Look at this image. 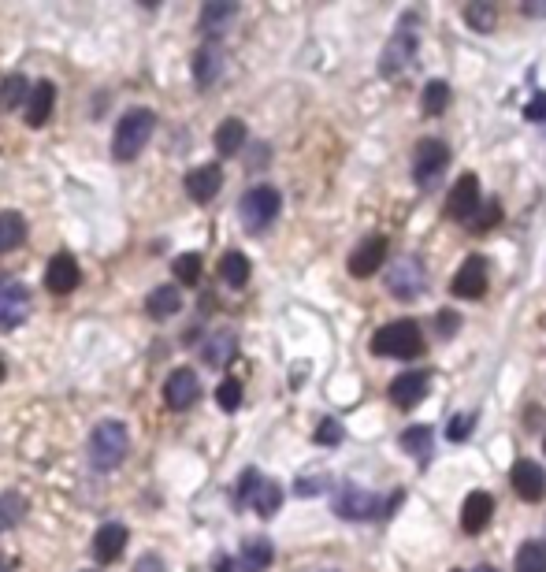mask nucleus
Instances as JSON below:
<instances>
[{
    "instance_id": "obj_1",
    "label": "nucleus",
    "mask_w": 546,
    "mask_h": 572,
    "mask_svg": "<svg viewBox=\"0 0 546 572\" xmlns=\"http://www.w3.org/2000/svg\"><path fill=\"white\" fill-rule=\"evenodd\" d=\"M156 130V116L149 108H130L127 116L116 123V138H112V156L116 160H134L142 153Z\"/></svg>"
},
{
    "instance_id": "obj_2",
    "label": "nucleus",
    "mask_w": 546,
    "mask_h": 572,
    "mask_svg": "<svg viewBox=\"0 0 546 572\" xmlns=\"http://www.w3.org/2000/svg\"><path fill=\"white\" fill-rule=\"evenodd\" d=\"M420 350H424V335H420V324H413V320H394V324L379 327L372 335V353L376 357L405 361V357H416Z\"/></svg>"
},
{
    "instance_id": "obj_3",
    "label": "nucleus",
    "mask_w": 546,
    "mask_h": 572,
    "mask_svg": "<svg viewBox=\"0 0 546 572\" xmlns=\"http://www.w3.org/2000/svg\"><path fill=\"white\" fill-rule=\"evenodd\" d=\"M279 208H283V197H279L275 186H253V190H246L242 201H238V220H242V227H246L249 234H260L275 223Z\"/></svg>"
},
{
    "instance_id": "obj_4",
    "label": "nucleus",
    "mask_w": 546,
    "mask_h": 572,
    "mask_svg": "<svg viewBox=\"0 0 546 572\" xmlns=\"http://www.w3.org/2000/svg\"><path fill=\"white\" fill-rule=\"evenodd\" d=\"M127 446H130L127 424H119V420H104V424H97V428H93V435H90L93 468H101V472L116 468L119 461L127 457Z\"/></svg>"
},
{
    "instance_id": "obj_5",
    "label": "nucleus",
    "mask_w": 546,
    "mask_h": 572,
    "mask_svg": "<svg viewBox=\"0 0 546 572\" xmlns=\"http://www.w3.org/2000/svg\"><path fill=\"white\" fill-rule=\"evenodd\" d=\"M424 286H428V272H424V264H420L416 257L394 260V264L387 268V290L398 301L420 298V294H424Z\"/></svg>"
},
{
    "instance_id": "obj_6",
    "label": "nucleus",
    "mask_w": 546,
    "mask_h": 572,
    "mask_svg": "<svg viewBox=\"0 0 546 572\" xmlns=\"http://www.w3.org/2000/svg\"><path fill=\"white\" fill-rule=\"evenodd\" d=\"M446 164H450V149H446V142H435V138L420 142V145H416V156H413L416 186H420V190H431V186H435V179L446 171Z\"/></svg>"
},
{
    "instance_id": "obj_7",
    "label": "nucleus",
    "mask_w": 546,
    "mask_h": 572,
    "mask_svg": "<svg viewBox=\"0 0 546 572\" xmlns=\"http://www.w3.org/2000/svg\"><path fill=\"white\" fill-rule=\"evenodd\" d=\"M30 316V290L15 279H0V331H15Z\"/></svg>"
},
{
    "instance_id": "obj_8",
    "label": "nucleus",
    "mask_w": 546,
    "mask_h": 572,
    "mask_svg": "<svg viewBox=\"0 0 546 572\" xmlns=\"http://www.w3.org/2000/svg\"><path fill=\"white\" fill-rule=\"evenodd\" d=\"M476 208H480V179L468 171V175H461V179L454 182V190L446 197V216L457 223H465L476 216Z\"/></svg>"
},
{
    "instance_id": "obj_9",
    "label": "nucleus",
    "mask_w": 546,
    "mask_h": 572,
    "mask_svg": "<svg viewBox=\"0 0 546 572\" xmlns=\"http://www.w3.org/2000/svg\"><path fill=\"white\" fill-rule=\"evenodd\" d=\"M335 513L342 520H368V517H376L379 513V498L376 494H368L361 491V487H353V483H346L342 491L335 494Z\"/></svg>"
},
{
    "instance_id": "obj_10",
    "label": "nucleus",
    "mask_w": 546,
    "mask_h": 572,
    "mask_svg": "<svg viewBox=\"0 0 546 572\" xmlns=\"http://www.w3.org/2000/svg\"><path fill=\"white\" fill-rule=\"evenodd\" d=\"M416 64V34L413 30H398L394 38H390V45L383 49V75L394 78V75H402V71H409V67Z\"/></svg>"
},
{
    "instance_id": "obj_11",
    "label": "nucleus",
    "mask_w": 546,
    "mask_h": 572,
    "mask_svg": "<svg viewBox=\"0 0 546 572\" xmlns=\"http://www.w3.org/2000/svg\"><path fill=\"white\" fill-rule=\"evenodd\" d=\"M197 398H201V379H197V372L175 368L168 376V383H164V402H168L175 413H182V409H190Z\"/></svg>"
},
{
    "instance_id": "obj_12",
    "label": "nucleus",
    "mask_w": 546,
    "mask_h": 572,
    "mask_svg": "<svg viewBox=\"0 0 546 572\" xmlns=\"http://www.w3.org/2000/svg\"><path fill=\"white\" fill-rule=\"evenodd\" d=\"M450 290H454V298H465V301L483 298V294H487V260H483V257H468L465 264L457 268Z\"/></svg>"
},
{
    "instance_id": "obj_13",
    "label": "nucleus",
    "mask_w": 546,
    "mask_h": 572,
    "mask_svg": "<svg viewBox=\"0 0 546 572\" xmlns=\"http://www.w3.org/2000/svg\"><path fill=\"white\" fill-rule=\"evenodd\" d=\"M383 260H387V238L383 234H368L361 246L350 253V275L368 279L376 268H383Z\"/></svg>"
},
{
    "instance_id": "obj_14",
    "label": "nucleus",
    "mask_w": 546,
    "mask_h": 572,
    "mask_svg": "<svg viewBox=\"0 0 546 572\" xmlns=\"http://www.w3.org/2000/svg\"><path fill=\"white\" fill-rule=\"evenodd\" d=\"M428 383H431V372H405L390 383V402L398 405V409H413V405L424 402V394H428Z\"/></svg>"
},
{
    "instance_id": "obj_15",
    "label": "nucleus",
    "mask_w": 546,
    "mask_h": 572,
    "mask_svg": "<svg viewBox=\"0 0 546 572\" xmlns=\"http://www.w3.org/2000/svg\"><path fill=\"white\" fill-rule=\"evenodd\" d=\"M78 279H82V272H78V260L71 253H56L49 260V268H45V286H49L52 294H71L78 286Z\"/></svg>"
},
{
    "instance_id": "obj_16",
    "label": "nucleus",
    "mask_w": 546,
    "mask_h": 572,
    "mask_svg": "<svg viewBox=\"0 0 546 572\" xmlns=\"http://www.w3.org/2000/svg\"><path fill=\"white\" fill-rule=\"evenodd\" d=\"M52 104H56V86H52L49 78L34 82L30 93H26V123L30 127H45L52 116Z\"/></svg>"
},
{
    "instance_id": "obj_17",
    "label": "nucleus",
    "mask_w": 546,
    "mask_h": 572,
    "mask_svg": "<svg viewBox=\"0 0 546 572\" xmlns=\"http://www.w3.org/2000/svg\"><path fill=\"white\" fill-rule=\"evenodd\" d=\"M494 517V498L487 491H472L465 498V506H461V528H465L468 535L483 532L487 524H491Z\"/></svg>"
},
{
    "instance_id": "obj_18",
    "label": "nucleus",
    "mask_w": 546,
    "mask_h": 572,
    "mask_svg": "<svg viewBox=\"0 0 546 572\" xmlns=\"http://www.w3.org/2000/svg\"><path fill=\"white\" fill-rule=\"evenodd\" d=\"M220 75H223V49L216 41H208V45H201L194 56V82L201 90H208V86L220 82Z\"/></svg>"
},
{
    "instance_id": "obj_19",
    "label": "nucleus",
    "mask_w": 546,
    "mask_h": 572,
    "mask_svg": "<svg viewBox=\"0 0 546 572\" xmlns=\"http://www.w3.org/2000/svg\"><path fill=\"white\" fill-rule=\"evenodd\" d=\"M220 186H223V171L216 164H201V168H194L186 175V194L194 197V201H201V205L220 194Z\"/></svg>"
},
{
    "instance_id": "obj_20",
    "label": "nucleus",
    "mask_w": 546,
    "mask_h": 572,
    "mask_svg": "<svg viewBox=\"0 0 546 572\" xmlns=\"http://www.w3.org/2000/svg\"><path fill=\"white\" fill-rule=\"evenodd\" d=\"M513 491H517L520 498H528V502H539L546 494L543 468L535 465V461H517V465H513Z\"/></svg>"
},
{
    "instance_id": "obj_21",
    "label": "nucleus",
    "mask_w": 546,
    "mask_h": 572,
    "mask_svg": "<svg viewBox=\"0 0 546 572\" xmlns=\"http://www.w3.org/2000/svg\"><path fill=\"white\" fill-rule=\"evenodd\" d=\"M123 546H127V528L123 524H101L97 535H93V558L108 565V561H116L123 554Z\"/></svg>"
},
{
    "instance_id": "obj_22",
    "label": "nucleus",
    "mask_w": 546,
    "mask_h": 572,
    "mask_svg": "<svg viewBox=\"0 0 546 572\" xmlns=\"http://www.w3.org/2000/svg\"><path fill=\"white\" fill-rule=\"evenodd\" d=\"M275 561V550L264 535H249L242 550H238V569L242 572H268V565Z\"/></svg>"
},
{
    "instance_id": "obj_23",
    "label": "nucleus",
    "mask_w": 546,
    "mask_h": 572,
    "mask_svg": "<svg viewBox=\"0 0 546 572\" xmlns=\"http://www.w3.org/2000/svg\"><path fill=\"white\" fill-rule=\"evenodd\" d=\"M234 15H238V4H231V0H212V4L201 8V30L216 38V34H223V30L234 23Z\"/></svg>"
},
{
    "instance_id": "obj_24",
    "label": "nucleus",
    "mask_w": 546,
    "mask_h": 572,
    "mask_svg": "<svg viewBox=\"0 0 546 572\" xmlns=\"http://www.w3.org/2000/svg\"><path fill=\"white\" fill-rule=\"evenodd\" d=\"M145 309H149L153 320H168V316H175V312L182 309L179 286H156L153 294H149V301H145Z\"/></svg>"
},
{
    "instance_id": "obj_25",
    "label": "nucleus",
    "mask_w": 546,
    "mask_h": 572,
    "mask_svg": "<svg viewBox=\"0 0 546 572\" xmlns=\"http://www.w3.org/2000/svg\"><path fill=\"white\" fill-rule=\"evenodd\" d=\"M249 506L257 509L260 517H275L279 506H283V487H279L275 480H264V476H260L257 491L249 494Z\"/></svg>"
},
{
    "instance_id": "obj_26",
    "label": "nucleus",
    "mask_w": 546,
    "mask_h": 572,
    "mask_svg": "<svg viewBox=\"0 0 546 572\" xmlns=\"http://www.w3.org/2000/svg\"><path fill=\"white\" fill-rule=\"evenodd\" d=\"M242 145H246V123L242 119H223L220 127H216V149H220V156H238Z\"/></svg>"
},
{
    "instance_id": "obj_27",
    "label": "nucleus",
    "mask_w": 546,
    "mask_h": 572,
    "mask_svg": "<svg viewBox=\"0 0 546 572\" xmlns=\"http://www.w3.org/2000/svg\"><path fill=\"white\" fill-rule=\"evenodd\" d=\"M26 513H30V506H26V498L19 491L0 494V532H12V528H19V524L26 520Z\"/></svg>"
},
{
    "instance_id": "obj_28",
    "label": "nucleus",
    "mask_w": 546,
    "mask_h": 572,
    "mask_svg": "<svg viewBox=\"0 0 546 572\" xmlns=\"http://www.w3.org/2000/svg\"><path fill=\"white\" fill-rule=\"evenodd\" d=\"M398 442H402L405 454H413L416 461L424 465V461H428V454H431V446H435V431L424 428V424H416V428H405Z\"/></svg>"
},
{
    "instance_id": "obj_29",
    "label": "nucleus",
    "mask_w": 546,
    "mask_h": 572,
    "mask_svg": "<svg viewBox=\"0 0 546 572\" xmlns=\"http://www.w3.org/2000/svg\"><path fill=\"white\" fill-rule=\"evenodd\" d=\"M26 242V220L19 212H0V253H12Z\"/></svg>"
},
{
    "instance_id": "obj_30",
    "label": "nucleus",
    "mask_w": 546,
    "mask_h": 572,
    "mask_svg": "<svg viewBox=\"0 0 546 572\" xmlns=\"http://www.w3.org/2000/svg\"><path fill=\"white\" fill-rule=\"evenodd\" d=\"M220 275H223V283L234 286V290H238V286H246L249 283V257H246V253H238V249L223 253Z\"/></svg>"
},
{
    "instance_id": "obj_31",
    "label": "nucleus",
    "mask_w": 546,
    "mask_h": 572,
    "mask_svg": "<svg viewBox=\"0 0 546 572\" xmlns=\"http://www.w3.org/2000/svg\"><path fill=\"white\" fill-rule=\"evenodd\" d=\"M465 23L480 34H491L494 23H498V8L491 0H472V4H465Z\"/></svg>"
},
{
    "instance_id": "obj_32",
    "label": "nucleus",
    "mask_w": 546,
    "mask_h": 572,
    "mask_svg": "<svg viewBox=\"0 0 546 572\" xmlns=\"http://www.w3.org/2000/svg\"><path fill=\"white\" fill-rule=\"evenodd\" d=\"M234 350H238V342H234L231 331H220V335H212L208 338V346H205V364H212V368H223V364L231 361Z\"/></svg>"
},
{
    "instance_id": "obj_33",
    "label": "nucleus",
    "mask_w": 546,
    "mask_h": 572,
    "mask_svg": "<svg viewBox=\"0 0 546 572\" xmlns=\"http://www.w3.org/2000/svg\"><path fill=\"white\" fill-rule=\"evenodd\" d=\"M446 104H450V86L446 82H428L424 86V93H420V108H424V116H439V112H446Z\"/></svg>"
},
{
    "instance_id": "obj_34",
    "label": "nucleus",
    "mask_w": 546,
    "mask_h": 572,
    "mask_svg": "<svg viewBox=\"0 0 546 572\" xmlns=\"http://www.w3.org/2000/svg\"><path fill=\"white\" fill-rule=\"evenodd\" d=\"M26 93H30V82H26L23 75H8L4 82H0V104H4L8 112L26 101Z\"/></svg>"
},
{
    "instance_id": "obj_35",
    "label": "nucleus",
    "mask_w": 546,
    "mask_h": 572,
    "mask_svg": "<svg viewBox=\"0 0 546 572\" xmlns=\"http://www.w3.org/2000/svg\"><path fill=\"white\" fill-rule=\"evenodd\" d=\"M517 572H546V546L524 543L517 550Z\"/></svg>"
},
{
    "instance_id": "obj_36",
    "label": "nucleus",
    "mask_w": 546,
    "mask_h": 572,
    "mask_svg": "<svg viewBox=\"0 0 546 572\" xmlns=\"http://www.w3.org/2000/svg\"><path fill=\"white\" fill-rule=\"evenodd\" d=\"M175 275H179L182 286H194L197 279H201V257H197V253H182V257L175 260Z\"/></svg>"
},
{
    "instance_id": "obj_37",
    "label": "nucleus",
    "mask_w": 546,
    "mask_h": 572,
    "mask_svg": "<svg viewBox=\"0 0 546 572\" xmlns=\"http://www.w3.org/2000/svg\"><path fill=\"white\" fill-rule=\"evenodd\" d=\"M216 402H220V409L234 413V409L242 405V383H238V379H223L220 387H216Z\"/></svg>"
},
{
    "instance_id": "obj_38",
    "label": "nucleus",
    "mask_w": 546,
    "mask_h": 572,
    "mask_svg": "<svg viewBox=\"0 0 546 572\" xmlns=\"http://www.w3.org/2000/svg\"><path fill=\"white\" fill-rule=\"evenodd\" d=\"M472 431H476V413H457L454 420H450V428H446V439L465 442Z\"/></svg>"
},
{
    "instance_id": "obj_39",
    "label": "nucleus",
    "mask_w": 546,
    "mask_h": 572,
    "mask_svg": "<svg viewBox=\"0 0 546 572\" xmlns=\"http://www.w3.org/2000/svg\"><path fill=\"white\" fill-rule=\"evenodd\" d=\"M342 424H338L335 416H327V420H320V428H316V446H338L342 442Z\"/></svg>"
},
{
    "instance_id": "obj_40",
    "label": "nucleus",
    "mask_w": 546,
    "mask_h": 572,
    "mask_svg": "<svg viewBox=\"0 0 546 572\" xmlns=\"http://www.w3.org/2000/svg\"><path fill=\"white\" fill-rule=\"evenodd\" d=\"M502 220V208H498V201H487V205L483 208H476V216H472V227H476V231H487V227H494V223Z\"/></svg>"
},
{
    "instance_id": "obj_41",
    "label": "nucleus",
    "mask_w": 546,
    "mask_h": 572,
    "mask_svg": "<svg viewBox=\"0 0 546 572\" xmlns=\"http://www.w3.org/2000/svg\"><path fill=\"white\" fill-rule=\"evenodd\" d=\"M257 483H260V472L257 468H246L242 480H238V506H249V494L257 491Z\"/></svg>"
},
{
    "instance_id": "obj_42",
    "label": "nucleus",
    "mask_w": 546,
    "mask_h": 572,
    "mask_svg": "<svg viewBox=\"0 0 546 572\" xmlns=\"http://www.w3.org/2000/svg\"><path fill=\"white\" fill-rule=\"evenodd\" d=\"M320 491H327V476H320V472H316V476H301L298 480V494H305V498H309V494H320Z\"/></svg>"
},
{
    "instance_id": "obj_43",
    "label": "nucleus",
    "mask_w": 546,
    "mask_h": 572,
    "mask_svg": "<svg viewBox=\"0 0 546 572\" xmlns=\"http://www.w3.org/2000/svg\"><path fill=\"white\" fill-rule=\"evenodd\" d=\"M524 119H532V123L546 119V93H535L532 101H528V108H524Z\"/></svg>"
},
{
    "instance_id": "obj_44",
    "label": "nucleus",
    "mask_w": 546,
    "mask_h": 572,
    "mask_svg": "<svg viewBox=\"0 0 546 572\" xmlns=\"http://www.w3.org/2000/svg\"><path fill=\"white\" fill-rule=\"evenodd\" d=\"M134 572H168V569H164V558H160V554H142L138 565H134Z\"/></svg>"
},
{
    "instance_id": "obj_45",
    "label": "nucleus",
    "mask_w": 546,
    "mask_h": 572,
    "mask_svg": "<svg viewBox=\"0 0 546 572\" xmlns=\"http://www.w3.org/2000/svg\"><path fill=\"white\" fill-rule=\"evenodd\" d=\"M439 335L442 338H454V331H457V316L454 312H439Z\"/></svg>"
},
{
    "instance_id": "obj_46",
    "label": "nucleus",
    "mask_w": 546,
    "mask_h": 572,
    "mask_svg": "<svg viewBox=\"0 0 546 572\" xmlns=\"http://www.w3.org/2000/svg\"><path fill=\"white\" fill-rule=\"evenodd\" d=\"M520 12L535 15V19H546V0H524V4H520Z\"/></svg>"
},
{
    "instance_id": "obj_47",
    "label": "nucleus",
    "mask_w": 546,
    "mask_h": 572,
    "mask_svg": "<svg viewBox=\"0 0 546 572\" xmlns=\"http://www.w3.org/2000/svg\"><path fill=\"white\" fill-rule=\"evenodd\" d=\"M216 572H234V561L220 554V558H216Z\"/></svg>"
},
{
    "instance_id": "obj_48",
    "label": "nucleus",
    "mask_w": 546,
    "mask_h": 572,
    "mask_svg": "<svg viewBox=\"0 0 546 572\" xmlns=\"http://www.w3.org/2000/svg\"><path fill=\"white\" fill-rule=\"evenodd\" d=\"M476 572H498V569H491V565H480V569H476Z\"/></svg>"
},
{
    "instance_id": "obj_49",
    "label": "nucleus",
    "mask_w": 546,
    "mask_h": 572,
    "mask_svg": "<svg viewBox=\"0 0 546 572\" xmlns=\"http://www.w3.org/2000/svg\"><path fill=\"white\" fill-rule=\"evenodd\" d=\"M0 379H4V361H0Z\"/></svg>"
},
{
    "instance_id": "obj_50",
    "label": "nucleus",
    "mask_w": 546,
    "mask_h": 572,
    "mask_svg": "<svg viewBox=\"0 0 546 572\" xmlns=\"http://www.w3.org/2000/svg\"><path fill=\"white\" fill-rule=\"evenodd\" d=\"M543 450H546V446H543Z\"/></svg>"
}]
</instances>
